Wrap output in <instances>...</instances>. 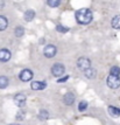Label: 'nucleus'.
<instances>
[{
  "label": "nucleus",
  "mask_w": 120,
  "mask_h": 125,
  "mask_svg": "<svg viewBox=\"0 0 120 125\" xmlns=\"http://www.w3.org/2000/svg\"><path fill=\"white\" fill-rule=\"evenodd\" d=\"M76 17V20L78 24L81 25H89L91 21L93 20V14L92 11L89 8H81L78 9L75 14Z\"/></svg>",
  "instance_id": "f257e3e1"
},
{
  "label": "nucleus",
  "mask_w": 120,
  "mask_h": 125,
  "mask_svg": "<svg viewBox=\"0 0 120 125\" xmlns=\"http://www.w3.org/2000/svg\"><path fill=\"white\" fill-rule=\"evenodd\" d=\"M47 2H48V5H49L50 7L55 8V7H58V6H60L61 0H47Z\"/></svg>",
  "instance_id": "a211bd4d"
},
{
  "label": "nucleus",
  "mask_w": 120,
  "mask_h": 125,
  "mask_svg": "<svg viewBox=\"0 0 120 125\" xmlns=\"http://www.w3.org/2000/svg\"><path fill=\"white\" fill-rule=\"evenodd\" d=\"M32 89L33 90H43L47 87V83L46 82H38V81H35L32 83Z\"/></svg>",
  "instance_id": "9d476101"
},
{
  "label": "nucleus",
  "mask_w": 120,
  "mask_h": 125,
  "mask_svg": "<svg viewBox=\"0 0 120 125\" xmlns=\"http://www.w3.org/2000/svg\"><path fill=\"white\" fill-rule=\"evenodd\" d=\"M57 53V49H56L55 46L53 45H48L46 46V48L43 49V54H44V56L48 57V59H51V57H54Z\"/></svg>",
  "instance_id": "39448f33"
},
{
  "label": "nucleus",
  "mask_w": 120,
  "mask_h": 125,
  "mask_svg": "<svg viewBox=\"0 0 120 125\" xmlns=\"http://www.w3.org/2000/svg\"><path fill=\"white\" fill-rule=\"evenodd\" d=\"M35 18V12L33 9H28L27 12H25V15H23V19L27 21V22H30L33 19Z\"/></svg>",
  "instance_id": "9b49d317"
},
{
  "label": "nucleus",
  "mask_w": 120,
  "mask_h": 125,
  "mask_svg": "<svg viewBox=\"0 0 120 125\" xmlns=\"http://www.w3.org/2000/svg\"><path fill=\"white\" fill-rule=\"evenodd\" d=\"M48 117H49V112H48L47 110H41V111H40L38 118H40L41 120H46V119H48Z\"/></svg>",
  "instance_id": "f3484780"
},
{
  "label": "nucleus",
  "mask_w": 120,
  "mask_h": 125,
  "mask_svg": "<svg viewBox=\"0 0 120 125\" xmlns=\"http://www.w3.org/2000/svg\"><path fill=\"white\" fill-rule=\"evenodd\" d=\"M86 109H87V102L82 101V102L79 103V105H78V110H79V111H85Z\"/></svg>",
  "instance_id": "412c9836"
},
{
  "label": "nucleus",
  "mask_w": 120,
  "mask_h": 125,
  "mask_svg": "<svg viewBox=\"0 0 120 125\" xmlns=\"http://www.w3.org/2000/svg\"><path fill=\"white\" fill-rule=\"evenodd\" d=\"M8 85V78L6 76H0V89H5Z\"/></svg>",
  "instance_id": "dca6fc26"
},
{
  "label": "nucleus",
  "mask_w": 120,
  "mask_h": 125,
  "mask_svg": "<svg viewBox=\"0 0 120 125\" xmlns=\"http://www.w3.org/2000/svg\"><path fill=\"white\" fill-rule=\"evenodd\" d=\"M63 102H64L65 105H71V104H74V102H75V95H74V94H71V92H68V94H65V96L63 97Z\"/></svg>",
  "instance_id": "6e6552de"
},
{
  "label": "nucleus",
  "mask_w": 120,
  "mask_h": 125,
  "mask_svg": "<svg viewBox=\"0 0 120 125\" xmlns=\"http://www.w3.org/2000/svg\"><path fill=\"white\" fill-rule=\"evenodd\" d=\"M11 125H18V124H11Z\"/></svg>",
  "instance_id": "393cba45"
},
{
  "label": "nucleus",
  "mask_w": 120,
  "mask_h": 125,
  "mask_svg": "<svg viewBox=\"0 0 120 125\" xmlns=\"http://www.w3.org/2000/svg\"><path fill=\"white\" fill-rule=\"evenodd\" d=\"M14 34H15V36H18V37H21V36L25 34V29L22 27H16L15 30H14Z\"/></svg>",
  "instance_id": "6ab92c4d"
},
{
  "label": "nucleus",
  "mask_w": 120,
  "mask_h": 125,
  "mask_svg": "<svg viewBox=\"0 0 120 125\" xmlns=\"http://www.w3.org/2000/svg\"><path fill=\"white\" fill-rule=\"evenodd\" d=\"M106 83H107V87H110L111 89H118L120 87V77L110 74V76L106 80Z\"/></svg>",
  "instance_id": "f03ea898"
},
{
  "label": "nucleus",
  "mask_w": 120,
  "mask_h": 125,
  "mask_svg": "<svg viewBox=\"0 0 120 125\" xmlns=\"http://www.w3.org/2000/svg\"><path fill=\"white\" fill-rule=\"evenodd\" d=\"M68 80H69V76H64L63 78H58L57 82H58V83H62V82H65V81H68Z\"/></svg>",
  "instance_id": "b1692460"
},
{
  "label": "nucleus",
  "mask_w": 120,
  "mask_h": 125,
  "mask_svg": "<svg viewBox=\"0 0 120 125\" xmlns=\"http://www.w3.org/2000/svg\"><path fill=\"white\" fill-rule=\"evenodd\" d=\"M25 118V112L23 111H19L18 116H16V119H23Z\"/></svg>",
  "instance_id": "5701e85b"
},
{
  "label": "nucleus",
  "mask_w": 120,
  "mask_h": 125,
  "mask_svg": "<svg viewBox=\"0 0 120 125\" xmlns=\"http://www.w3.org/2000/svg\"><path fill=\"white\" fill-rule=\"evenodd\" d=\"M14 102H15V104H16L18 107H23V105H25V103H26V96H25V95H22V94H19V95L15 96Z\"/></svg>",
  "instance_id": "1a4fd4ad"
},
{
  "label": "nucleus",
  "mask_w": 120,
  "mask_h": 125,
  "mask_svg": "<svg viewBox=\"0 0 120 125\" xmlns=\"http://www.w3.org/2000/svg\"><path fill=\"white\" fill-rule=\"evenodd\" d=\"M111 24H112V27H113V28L120 29V15H115L114 18L112 19Z\"/></svg>",
  "instance_id": "2eb2a0df"
},
{
  "label": "nucleus",
  "mask_w": 120,
  "mask_h": 125,
  "mask_svg": "<svg viewBox=\"0 0 120 125\" xmlns=\"http://www.w3.org/2000/svg\"><path fill=\"white\" fill-rule=\"evenodd\" d=\"M7 27H8V20H7V18L0 15V32L5 30Z\"/></svg>",
  "instance_id": "f8f14e48"
},
{
  "label": "nucleus",
  "mask_w": 120,
  "mask_h": 125,
  "mask_svg": "<svg viewBox=\"0 0 120 125\" xmlns=\"http://www.w3.org/2000/svg\"><path fill=\"white\" fill-rule=\"evenodd\" d=\"M111 75H115V76H119L120 75V68L119 67H112L111 70H110Z\"/></svg>",
  "instance_id": "aec40b11"
},
{
  "label": "nucleus",
  "mask_w": 120,
  "mask_h": 125,
  "mask_svg": "<svg viewBox=\"0 0 120 125\" xmlns=\"http://www.w3.org/2000/svg\"><path fill=\"white\" fill-rule=\"evenodd\" d=\"M84 74H85V76L87 77V78H94L96 77V70L93 69V68H87L86 70H84Z\"/></svg>",
  "instance_id": "4468645a"
},
{
  "label": "nucleus",
  "mask_w": 120,
  "mask_h": 125,
  "mask_svg": "<svg viewBox=\"0 0 120 125\" xmlns=\"http://www.w3.org/2000/svg\"><path fill=\"white\" fill-rule=\"evenodd\" d=\"M64 65L62 63H55L53 67H51V74L55 76V77H60L64 74Z\"/></svg>",
  "instance_id": "7ed1b4c3"
},
{
  "label": "nucleus",
  "mask_w": 120,
  "mask_h": 125,
  "mask_svg": "<svg viewBox=\"0 0 120 125\" xmlns=\"http://www.w3.org/2000/svg\"><path fill=\"white\" fill-rule=\"evenodd\" d=\"M11 59V52L6 48L0 49V62H7Z\"/></svg>",
  "instance_id": "0eeeda50"
},
{
  "label": "nucleus",
  "mask_w": 120,
  "mask_h": 125,
  "mask_svg": "<svg viewBox=\"0 0 120 125\" xmlns=\"http://www.w3.org/2000/svg\"><path fill=\"white\" fill-rule=\"evenodd\" d=\"M19 77H20V80L22 82H28V81H30L33 78V71L29 70V69H25V70H22L20 72Z\"/></svg>",
  "instance_id": "423d86ee"
},
{
  "label": "nucleus",
  "mask_w": 120,
  "mask_h": 125,
  "mask_svg": "<svg viewBox=\"0 0 120 125\" xmlns=\"http://www.w3.org/2000/svg\"><path fill=\"white\" fill-rule=\"evenodd\" d=\"M109 113L112 117H119L120 116V109L115 107H109Z\"/></svg>",
  "instance_id": "ddd939ff"
},
{
  "label": "nucleus",
  "mask_w": 120,
  "mask_h": 125,
  "mask_svg": "<svg viewBox=\"0 0 120 125\" xmlns=\"http://www.w3.org/2000/svg\"><path fill=\"white\" fill-rule=\"evenodd\" d=\"M77 67H78V69L79 70H86L87 68H90L91 67V61L89 60V59H86V57H81V59H78V61H77Z\"/></svg>",
  "instance_id": "20e7f679"
},
{
  "label": "nucleus",
  "mask_w": 120,
  "mask_h": 125,
  "mask_svg": "<svg viewBox=\"0 0 120 125\" xmlns=\"http://www.w3.org/2000/svg\"><path fill=\"white\" fill-rule=\"evenodd\" d=\"M56 30H57V32H60V33H66L69 29H68L66 27H64V26H61V25H58V26L56 27Z\"/></svg>",
  "instance_id": "4be33fe9"
}]
</instances>
